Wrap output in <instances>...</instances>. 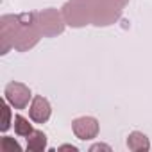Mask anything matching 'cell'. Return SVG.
Instances as JSON below:
<instances>
[{
    "instance_id": "6da1fadb",
    "label": "cell",
    "mask_w": 152,
    "mask_h": 152,
    "mask_svg": "<svg viewBox=\"0 0 152 152\" xmlns=\"http://www.w3.org/2000/svg\"><path fill=\"white\" fill-rule=\"evenodd\" d=\"M6 100L15 107V109H25L29 106V100L32 97L29 86L22 84V83H9L4 90Z\"/></svg>"
},
{
    "instance_id": "7a4b0ae2",
    "label": "cell",
    "mask_w": 152,
    "mask_h": 152,
    "mask_svg": "<svg viewBox=\"0 0 152 152\" xmlns=\"http://www.w3.org/2000/svg\"><path fill=\"white\" fill-rule=\"evenodd\" d=\"M72 131L79 140H93L99 134V122L93 116H81L72 122Z\"/></svg>"
},
{
    "instance_id": "3957f363",
    "label": "cell",
    "mask_w": 152,
    "mask_h": 152,
    "mask_svg": "<svg viewBox=\"0 0 152 152\" xmlns=\"http://www.w3.org/2000/svg\"><path fill=\"white\" fill-rule=\"evenodd\" d=\"M50 113H52V107H50V102L41 97V95H36L32 99V104H31V109H29V116L32 122L36 124H45L48 118H50Z\"/></svg>"
},
{
    "instance_id": "277c9868",
    "label": "cell",
    "mask_w": 152,
    "mask_h": 152,
    "mask_svg": "<svg viewBox=\"0 0 152 152\" xmlns=\"http://www.w3.org/2000/svg\"><path fill=\"white\" fill-rule=\"evenodd\" d=\"M127 147H129V150H132V152H147V150L150 148V141H148V138H147L143 132L134 131V132H131L129 138H127Z\"/></svg>"
},
{
    "instance_id": "5b68a950",
    "label": "cell",
    "mask_w": 152,
    "mask_h": 152,
    "mask_svg": "<svg viewBox=\"0 0 152 152\" xmlns=\"http://www.w3.org/2000/svg\"><path fill=\"white\" fill-rule=\"evenodd\" d=\"M47 147V136L43 131H32L27 136V150L29 152H41Z\"/></svg>"
},
{
    "instance_id": "8992f818",
    "label": "cell",
    "mask_w": 152,
    "mask_h": 152,
    "mask_svg": "<svg viewBox=\"0 0 152 152\" xmlns=\"http://www.w3.org/2000/svg\"><path fill=\"white\" fill-rule=\"evenodd\" d=\"M32 131H34V129H32V125L29 124L27 118H23L22 115H16V116H15V132H16L18 136H25V138H27Z\"/></svg>"
},
{
    "instance_id": "52a82bcc",
    "label": "cell",
    "mask_w": 152,
    "mask_h": 152,
    "mask_svg": "<svg viewBox=\"0 0 152 152\" xmlns=\"http://www.w3.org/2000/svg\"><path fill=\"white\" fill-rule=\"evenodd\" d=\"M9 102L6 104V102H2L0 104V107H2V125H0V131L2 132H6L7 129H9V125H11V109H9Z\"/></svg>"
},
{
    "instance_id": "ba28073f",
    "label": "cell",
    "mask_w": 152,
    "mask_h": 152,
    "mask_svg": "<svg viewBox=\"0 0 152 152\" xmlns=\"http://www.w3.org/2000/svg\"><path fill=\"white\" fill-rule=\"evenodd\" d=\"M0 150L2 152H20L22 148H20V145L13 140V138H7V136H4L2 140H0Z\"/></svg>"
},
{
    "instance_id": "9c48e42d",
    "label": "cell",
    "mask_w": 152,
    "mask_h": 152,
    "mask_svg": "<svg viewBox=\"0 0 152 152\" xmlns=\"http://www.w3.org/2000/svg\"><path fill=\"white\" fill-rule=\"evenodd\" d=\"M90 150L93 152V150H111V148H109L107 145H93V147H91Z\"/></svg>"
},
{
    "instance_id": "30bf717a",
    "label": "cell",
    "mask_w": 152,
    "mask_h": 152,
    "mask_svg": "<svg viewBox=\"0 0 152 152\" xmlns=\"http://www.w3.org/2000/svg\"><path fill=\"white\" fill-rule=\"evenodd\" d=\"M61 150H72V152H75L77 148H75V147H72V145H63V147H61Z\"/></svg>"
}]
</instances>
